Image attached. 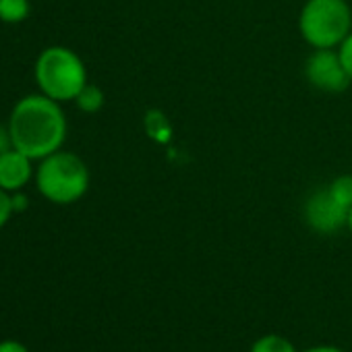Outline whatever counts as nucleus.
<instances>
[{
    "mask_svg": "<svg viewBox=\"0 0 352 352\" xmlns=\"http://www.w3.org/2000/svg\"><path fill=\"white\" fill-rule=\"evenodd\" d=\"M9 131L13 147L34 162H40L63 149L69 124L60 102H54L44 94H32L13 106Z\"/></svg>",
    "mask_w": 352,
    "mask_h": 352,
    "instance_id": "f257e3e1",
    "label": "nucleus"
},
{
    "mask_svg": "<svg viewBox=\"0 0 352 352\" xmlns=\"http://www.w3.org/2000/svg\"><path fill=\"white\" fill-rule=\"evenodd\" d=\"M36 189L54 206H71L89 191V168L73 151H54L40 160L36 168Z\"/></svg>",
    "mask_w": 352,
    "mask_h": 352,
    "instance_id": "f03ea898",
    "label": "nucleus"
},
{
    "mask_svg": "<svg viewBox=\"0 0 352 352\" xmlns=\"http://www.w3.org/2000/svg\"><path fill=\"white\" fill-rule=\"evenodd\" d=\"M34 77L40 94L54 102H75L79 91L89 83L81 56L67 46L44 48L36 60Z\"/></svg>",
    "mask_w": 352,
    "mask_h": 352,
    "instance_id": "7ed1b4c3",
    "label": "nucleus"
},
{
    "mask_svg": "<svg viewBox=\"0 0 352 352\" xmlns=\"http://www.w3.org/2000/svg\"><path fill=\"white\" fill-rule=\"evenodd\" d=\"M298 32L313 48H340L352 32L348 0H307L298 15Z\"/></svg>",
    "mask_w": 352,
    "mask_h": 352,
    "instance_id": "20e7f679",
    "label": "nucleus"
},
{
    "mask_svg": "<svg viewBox=\"0 0 352 352\" xmlns=\"http://www.w3.org/2000/svg\"><path fill=\"white\" fill-rule=\"evenodd\" d=\"M302 73L311 87L325 94H344L352 83L338 48L313 50L305 60Z\"/></svg>",
    "mask_w": 352,
    "mask_h": 352,
    "instance_id": "39448f33",
    "label": "nucleus"
},
{
    "mask_svg": "<svg viewBox=\"0 0 352 352\" xmlns=\"http://www.w3.org/2000/svg\"><path fill=\"white\" fill-rule=\"evenodd\" d=\"M348 208H344L327 187L317 189L305 201V222L317 234H333L346 228Z\"/></svg>",
    "mask_w": 352,
    "mask_h": 352,
    "instance_id": "423d86ee",
    "label": "nucleus"
},
{
    "mask_svg": "<svg viewBox=\"0 0 352 352\" xmlns=\"http://www.w3.org/2000/svg\"><path fill=\"white\" fill-rule=\"evenodd\" d=\"M32 162V157H28L15 147L0 153V189L9 193L23 191L36 176V168Z\"/></svg>",
    "mask_w": 352,
    "mask_h": 352,
    "instance_id": "0eeeda50",
    "label": "nucleus"
},
{
    "mask_svg": "<svg viewBox=\"0 0 352 352\" xmlns=\"http://www.w3.org/2000/svg\"><path fill=\"white\" fill-rule=\"evenodd\" d=\"M32 15L30 0H0V21L3 23H23Z\"/></svg>",
    "mask_w": 352,
    "mask_h": 352,
    "instance_id": "6e6552de",
    "label": "nucleus"
},
{
    "mask_svg": "<svg viewBox=\"0 0 352 352\" xmlns=\"http://www.w3.org/2000/svg\"><path fill=\"white\" fill-rule=\"evenodd\" d=\"M104 102H106L104 91H102L98 85H94V83H87V85L79 91V96L75 98L77 108H79L81 112H85V114H96V112H100V110L104 108Z\"/></svg>",
    "mask_w": 352,
    "mask_h": 352,
    "instance_id": "1a4fd4ad",
    "label": "nucleus"
},
{
    "mask_svg": "<svg viewBox=\"0 0 352 352\" xmlns=\"http://www.w3.org/2000/svg\"><path fill=\"white\" fill-rule=\"evenodd\" d=\"M249 352H298L296 346L280 333H265L251 344Z\"/></svg>",
    "mask_w": 352,
    "mask_h": 352,
    "instance_id": "9d476101",
    "label": "nucleus"
},
{
    "mask_svg": "<svg viewBox=\"0 0 352 352\" xmlns=\"http://www.w3.org/2000/svg\"><path fill=\"white\" fill-rule=\"evenodd\" d=\"M327 189L331 191V195L344 206V208H352V174H340L327 185Z\"/></svg>",
    "mask_w": 352,
    "mask_h": 352,
    "instance_id": "9b49d317",
    "label": "nucleus"
},
{
    "mask_svg": "<svg viewBox=\"0 0 352 352\" xmlns=\"http://www.w3.org/2000/svg\"><path fill=\"white\" fill-rule=\"evenodd\" d=\"M13 201H11V193L5 191V189H0V230H3L9 220L13 218Z\"/></svg>",
    "mask_w": 352,
    "mask_h": 352,
    "instance_id": "f8f14e48",
    "label": "nucleus"
},
{
    "mask_svg": "<svg viewBox=\"0 0 352 352\" xmlns=\"http://www.w3.org/2000/svg\"><path fill=\"white\" fill-rule=\"evenodd\" d=\"M338 52H340L342 63H344V67H346V71H348L350 79H352V32H350V36L340 44Z\"/></svg>",
    "mask_w": 352,
    "mask_h": 352,
    "instance_id": "ddd939ff",
    "label": "nucleus"
},
{
    "mask_svg": "<svg viewBox=\"0 0 352 352\" xmlns=\"http://www.w3.org/2000/svg\"><path fill=\"white\" fill-rule=\"evenodd\" d=\"M11 201H13V212L15 214H23L30 208V197L23 191H15L11 193Z\"/></svg>",
    "mask_w": 352,
    "mask_h": 352,
    "instance_id": "4468645a",
    "label": "nucleus"
},
{
    "mask_svg": "<svg viewBox=\"0 0 352 352\" xmlns=\"http://www.w3.org/2000/svg\"><path fill=\"white\" fill-rule=\"evenodd\" d=\"M0 352H30L25 344L17 340H3L0 342Z\"/></svg>",
    "mask_w": 352,
    "mask_h": 352,
    "instance_id": "2eb2a0df",
    "label": "nucleus"
},
{
    "mask_svg": "<svg viewBox=\"0 0 352 352\" xmlns=\"http://www.w3.org/2000/svg\"><path fill=\"white\" fill-rule=\"evenodd\" d=\"M13 147V141H11V131H9V124H0V153H5L7 149Z\"/></svg>",
    "mask_w": 352,
    "mask_h": 352,
    "instance_id": "dca6fc26",
    "label": "nucleus"
},
{
    "mask_svg": "<svg viewBox=\"0 0 352 352\" xmlns=\"http://www.w3.org/2000/svg\"><path fill=\"white\" fill-rule=\"evenodd\" d=\"M302 352H346V350H342L338 346H331V344H319V346H311V348H307Z\"/></svg>",
    "mask_w": 352,
    "mask_h": 352,
    "instance_id": "f3484780",
    "label": "nucleus"
},
{
    "mask_svg": "<svg viewBox=\"0 0 352 352\" xmlns=\"http://www.w3.org/2000/svg\"><path fill=\"white\" fill-rule=\"evenodd\" d=\"M346 228H348V232L352 234V208H350V212H348V220H346Z\"/></svg>",
    "mask_w": 352,
    "mask_h": 352,
    "instance_id": "a211bd4d",
    "label": "nucleus"
}]
</instances>
